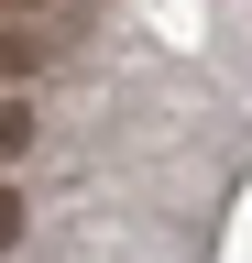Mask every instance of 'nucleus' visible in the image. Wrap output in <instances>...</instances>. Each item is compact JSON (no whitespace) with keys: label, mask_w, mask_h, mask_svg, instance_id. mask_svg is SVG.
I'll return each mask as SVG.
<instances>
[{"label":"nucleus","mask_w":252,"mask_h":263,"mask_svg":"<svg viewBox=\"0 0 252 263\" xmlns=\"http://www.w3.org/2000/svg\"><path fill=\"white\" fill-rule=\"evenodd\" d=\"M22 143H33V110H22V99H0V164H22Z\"/></svg>","instance_id":"obj_2"},{"label":"nucleus","mask_w":252,"mask_h":263,"mask_svg":"<svg viewBox=\"0 0 252 263\" xmlns=\"http://www.w3.org/2000/svg\"><path fill=\"white\" fill-rule=\"evenodd\" d=\"M11 11H44V0H11Z\"/></svg>","instance_id":"obj_4"},{"label":"nucleus","mask_w":252,"mask_h":263,"mask_svg":"<svg viewBox=\"0 0 252 263\" xmlns=\"http://www.w3.org/2000/svg\"><path fill=\"white\" fill-rule=\"evenodd\" d=\"M44 66V33H0V77H33Z\"/></svg>","instance_id":"obj_1"},{"label":"nucleus","mask_w":252,"mask_h":263,"mask_svg":"<svg viewBox=\"0 0 252 263\" xmlns=\"http://www.w3.org/2000/svg\"><path fill=\"white\" fill-rule=\"evenodd\" d=\"M22 241V186H0V252Z\"/></svg>","instance_id":"obj_3"}]
</instances>
